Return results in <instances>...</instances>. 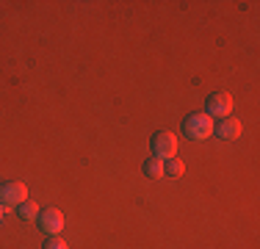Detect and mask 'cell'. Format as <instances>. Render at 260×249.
I'll list each match as a JSON object with an SVG mask.
<instances>
[{"mask_svg": "<svg viewBox=\"0 0 260 249\" xmlns=\"http://www.w3.org/2000/svg\"><path fill=\"white\" fill-rule=\"evenodd\" d=\"M205 114L210 119H227L233 114V97L227 91H213L205 103Z\"/></svg>", "mask_w": 260, "mask_h": 249, "instance_id": "obj_3", "label": "cell"}, {"mask_svg": "<svg viewBox=\"0 0 260 249\" xmlns=\"http://www.w3.org/2000/svg\"><path fill=\"white\" fill-rule=\"evenodd\" d=\"M152 158L160 161L177 158V136L169 133V130H160V133L152 136Z\"/></svg>", "mask_w": 260, "mask_h": 249, "instance_id": "obj_2", "label": "cell"}, {"mask_svg": "<svg viewBox=\"0 0 260 249\" xmlns=\"http://www.w3.org/2000/svg\"><path fill=\"white\" fill-rule=\"evenodd\" d=\"M25 199H28V185L22 183V180H11V183L0 185V202L3 205H14V208H20Z\"/></svg>", "mask_w": 260, "mask_h": 249, "instance_id": "obj_4", "label": "cell"}, {"mask_svg": "<svg viewBox=\"0 0 260 249\" xmlns=\"http://www.w3.org/2000/svg\"><path fill=\"white\" fill-rule=\"evenodd\" d=\"M0 222H3V205H0Z\"/></svg>", "mask_w": 260, "mask_h": 249, "instance_id": "obj_11", "label": "cell"}, {"mask_svg": "<svg viewBox=\"0 0 260 249\" xmlns=\"http://www.w3.org/2000/svg\"><path fill=\"white\" fill-rule=\"evenodd\" d=\"M213 133L224 141H233L241 136V122L235 116H227V119H219V124H213Z\"/></svg>", "mask_w": 260, "mask_h": 249, "instance_id": "obj_6", "label": "cell"}, {"mask_svg": "<svg viewBox=\"0 0 260 249\" xmlns=\"http://www.w3.org/2000/svg\"><path fill=\"white\" fill-rule=\"evenodd\" d=\"M17 210H20V216H22V219H39V205H36V202H30V199H25V202H22Z\"/></svg>", "mask_w": 260, "mask_h": 249, "instance_id": "obj_9", "label": "cell"}, {"mask_svg": "<svg viewBox=\"0 0 260 249\" xmlns=\"http://www.w3.org/2000/svg\"><path fill=\"white\" fill-rule=\"evenodd\" d=\"M45 249H70V246H67V241H61L58 235H50V238L45 241Z\"/></svg>", "mask_w": 260, "mask_h": 249, "instance_id": "obj_10", "label": "cell"}, {"mask_svg": "<svg viewBox=\"0 0 260 249\" xmlns=\"http://www.w3.org/2000/svg\"><path fill=\"white\" fill-rule=\"evenodd\" d=\"M183 172H185V164L180 158H169V161H164V177H183Z\"/></svg>", "mask_w": 260, "mask_h": 249, "instance_id": "obj_7", "label": "cell"}, {"mask_svg": "<svg viewBox=\"0 0 260 249\" xmlns=\"http://www.w3.org/2000/svg\"><path fill=\"white\" fill-rule=\"evenodd\" d=\"M213 119L205 114V111H197V114H191V116H185V122H183V133H185V139H191V141H205L213 136Z\"/></svg>", "mask_w": 260, "mask_h": 249, "instance_id": "obj_1", "label": "cell"}, {"mask_svg": "<svg viewBox=\"0 0 260 249\" xmlns=\"http://www.w3.org/2000/svg\"><path fill=\"white\" fill-rule=\"evenodd\" d=\"M144 174L150 180H160V177H164V161H160V158H150L144 164Z\"/></svg>", "mask_w": 260, "mask_h": 249, "instance_id": "obj_8", "label": "cell"}, {"mask_svg": "<svg viewBox=\"0 0 260 249\" xmlns=\"http://www.w3.org/2000/svg\"><path fill=\"white\" fill-rule=\"evenodd\" d=\"M39 227H42V233H47V235H58L61 230H64V213H61L58 208L39 210Z\"/></svg>", "mask_w": 260, "mask_h": 249, "instance_id": "obj_5", "label": "cell"}]
</instances>
